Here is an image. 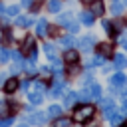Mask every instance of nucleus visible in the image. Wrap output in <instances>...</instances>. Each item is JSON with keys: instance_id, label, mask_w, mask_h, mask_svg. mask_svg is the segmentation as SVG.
Segmentation results:
<instances>
[{"instance_id": "6ab92c4d", "label": "nucleus", "mask_w": 127, "mask_h": 127, "mask_svg": "<svg viewBox=\"0 0 127 127\" xmlns=\"http://www.w3.org/2000/svg\"><path fill=\"white\" fill-rule=\"evenodd\" d=\"M75 101H77V93L67 91V93H65V97H64V105H65V107H71Z\"/></svg>"}, {"instance_id": "f704fd0d", "label": "nucleus", "mask_w": 127, "mask_h": 127, "mask_svg": "<svg viewBox=\"0 0 127 127\" xmlns=\"http://www.w3.org/2000/svg\"><path fill=\"white\" fill-rule=\"evenodd\" d=\"M34 87H36V91H44V89H46V85H44L42 81H34Z\"/></svg>"}, {"instance_id": "c85d7f7f", "label": "nucleus", "mask_w": 127, "mask_h": 127, "mask_svg": "<svg viewBox=\"0 0 127 127\" xmlns=\"http://www.w3.org/2000/svg\"><path fill=\"white\" fill-rule=\"evenodd\" d=\"M109 121H111V125H119V123L123 121V115H121V113H113V115L109 117Z\"/></svg>"}, {"instance_id": "79ce46f5", "label": "nucleus", "mask_w": 127, "mask_h": 127, "mask_svg": "<svg viewBox=\"0 0 127 127\" xmlns=\"http://www.w3.org/2000/svg\"><path fill=\"white\" fill-rule=\"evenodd\" d=\"M18 127H28V123H22V125H18Z\"/></svg>"}, {"instance_id": "e433bc0d", "label": "nucleus", "mask_w": 127, "mask_h": 127, "mask_svg": "<svg viewBox=\"0 0 127 127\" xmlns=\"http://www.w3.org/2000/svg\"><path fill=\"white\" fill-rule=\"evenodd\" d=\"M121 95V101H123V105H127V91H123V93H119Z\"/></svg>"}, {"instance_id": "bb28decb", "label": "nucleus", "mask_w": 127, "mask_h": 127, "mask_svg": "<svg viewBox=\"0 0 127 127\" xmlns=\"http://www.w3.org/2000/svg\"><path fill=\"white\" fill-rule=\"evenodd\" d=\"M18 14H20V8H18V6H8V8H6V16L16 18Z\"/></svg>"}, {"instance_id": "f8f14e48", "label": "nucleus", "mask_w": 127, "mask_h": 127, "mask_svg": "<svg viewBox=\"0 0 127 127\" xmlns=\"http://www.w3.org/2000/svg\"><path fill=\"white\" fill-rule=\"evenodd\" d=\"M113 67H117V69L127 67V58H125L123 54H115V56H113Z\"/></svg>"}, {"instance_id": "37998d69", "label": "nucleus", "mask_w": 127, "mask_h": 127, "mask_svg": "<svg viewBox=\"0 0 127 127\" xmlns=\"http://www.w3.org/2000/svg\"><path fill=\"white\" fill-rule=\"evenodd\" d=\"M2 79H4V75H2V73H0V81H2Z\"/></svg>"}, {"instance_id": "a19ab883", "label": "nucleus", "mask_w": 127, "mask_h": 127, "mask_svg": "<svg viewBox=\"0 0 127 127\" xmlns=\"http://www.w3.org/2000/svg\"><path fill=\"white\" fill-rule=\"evenodd\" d=\"M4 10H6V8H4V4H2V2H0V14H2V12H4Z\"/></svg>"}, {"instance_id": "ddd939ff", "label": "nucleus", "mask_w": 127, "mask_h": 127, "mask_svg": "<svg viewBox=\"0 0 127 127\" xmlns=\"http://www.w3.org/2000/svg\"><path fill=\"white\" fill-rule=\"evenodd\" d=\"M125 83H127V77H125L123 73L111 75V85H113V87H125Z\"/></svg>"}, {"instance_id": "a18cd8bd", "label": "nucleus", "mask_w": 127, "mask_h": 127, "mask_svg": "<svg viewBox=\"0 0 127 127\" xmlns=\"http://www.w3.org/2000/svg\"><path fill=\"white\" fill-rule=\"evenodd\" d=\"M113 2H117V0H113Z\"/></svg>"}, {"instance_id": "a211bd4d", "label": "nucleus", "mask_w": 127, "mask_h": 127, "mask_svg": "<svg viewBox=\"0 0 127 127\" xmlns=\"http://www.w3.org/2000/svg\"><path fill=\"white\" fill-rule=\"evenodd\" d=\"M46 115H48V119H56V117L62 115V107L60 105H50L48 111H46Z\"/></svg>"}, {"instance_id": "a878e982", "label": "nucleus", "mask_w": 127, "mask_h": 127, "mask_svg": "<svg viewBox=\"0 0 127 127\" xmlns=\"http://www.w3.org/2000/svg\"><path fill=\"white\" fill-rule=\"evenodd\" d=\"M77 99H81V101H89V99H91L89 87H83V89H81V93H77Z\"/></svg>"}, {"instance_id": "9b49d317", "label": "nucleus", "mask_w": 127, "mask_h": 127, "mask_svg": "<svg viewBox=\"0 0 127 127\" xmlns=\"http://www.w3.org/2000/svg\"><path fill=\"white\" fill-rule=\"evenodd\" d=\"M79 22H81L83 26H91V24L95 22V16H93L89 10H85V12H81V14H79Z\"/></svg>"}, {"instance_id": "c756f323", "label": "nucleus", "mask_w": 127, "mask_h": 127, "mask_svg": "<svg viewBox=\"0 0 127 127\" xmlns=\"http://www.w3.org/2000/svg\"><path fill=\"white\" fill-rule=\"evenodd\" d=\"M8 58H10V54L6 52V48H0V64H6Z\"/></svg>"}, {"instance_id": "ea45409f", "label": "nucleus", "mask_w": 127, "mask_h": 127, "mask_svg": "<svg viewBox=\"0 0 127 127\" xmlns=\"http://www.w3.org/2000/svg\"><path fill=\"white\" fill-rule=\"evenodd\" d=\"M79 2H83V4H87V6H89V4L93 2V0H79Z\"/></svg>"}, {"instance_id": "58836bf2", "label": "nucleus", "mask_w": 127, "mask_h": 127, "mask_svg": "<svg viewBox=\"0 0 127 127\" xmlns=\"http://www.w3.org/2000/svg\"><path fill=\"white\" fill-rule=\"evenodd\" d=\"M32 4V0H22V6H30Z\"/></svg>"}, {"instance_id": "9d476101", "label": "nucleus", "mask_w": 127, "mask_h": 127, "mask_svg": "<svg viewBox=\"0 0 127 127\" xmlns=\"http://www.w3.org/2000/svg\"><path fill=\"white\" fill-rule=\"evenodd\" d=\"M71 22H73V14H71V12H64V14L58 16V24H60V26H65V28H67Z\"/></svg>"}, {"instance_id": "f03ea898", "label": "nucleus", "mask_w": 127, "mask_h": 127, "mask_svg": "<svg viewBox=\"0 0 127 127\" xmlns=\"http://www.w3.org/2000/svg\"><path fill=\"white\" fill-rule=\"evenodd\" d=\"M81 52H85V54H89V52H93V46H95V38L93 36H83V38H79L77 40V44H75Z\"/></svg>"}, {"instance_id": "7c9ffc66", "label": "nucleus", "mask_w": 127, "mask_h": 127, "mask_svg": "<svg viewBox=\"0 0 127 127\" xmlns=\"http://www.w3.org/2000/svg\"><path fill=\"white\" fill-rule=\"evenodd\" d=\"M77 30H79V24H77V22H71V24L67 26V32H69V34H75Z\"/></svg>"}, {"instance_id": "7ed1b4c3", "label": "nucleus", "mask_w": 127, "mask_h": 127, "mask_svg": "<svg viewBox=\"0 0 127 127\" xmlns=\"http://www.w3.org/2000/svg\"><path fill=\"white\" fill-rule=\"evenodd\" d=\"M46 119H48V115L42 113V111H32V113L28 115V121H30L32 125H42V123H46Z\"/></svg>"}, {"instance_id": "b1692460", "label": "nucleus", "mask_w": 127, "mask_h": 127, "mask_svg": "<svg viewBox=\"0 0 127 127\" xmlns=\"http://www.w3.org/2000/svg\"><path fill=\"white\" fill-rule=\"evenodd\" d=\"M54 127H71V119H67V117H56Z\"/></svg>"}, {"instance_id": "c03bdc74", "label": "nucleus", "mask_w": 127, "mask_h": 127, "mask_svg": "<svg viewBox=\"0 0 127 127\" xmlns=\"http://www.w3.org/2000/svg\"><path fill=\"white\" fill-rule=\"evenodd\" d=\"M125 6H127V0H125Z\"/></svg>"}, {"instance_id": "20e7f679", "label": "nucleus", "mask_w": 127, "mask_h": 127, "mask_svg": "<svg viewBox=\"0 0 127 127\" xmlns=\"http://www.w3.org/2000/svg\"><path fill=\"white\" fill-rule=\"evenodd\" d=\"M101 109H103V117H105V119H109V117L115 113L113 99H101Z\"/></svg>"}, {"instance_id": "2eb2a0df", "label": "nucleus", "mask_w": 127, "mask_h": 127, "mask_svg": "<svg viewBox=\"0 0 127 127\" xmlns=\"http://www.w3.org/2000/svg\"><path fill=\"white\" fill-rule=\"evenodd\" d=\"M28 101H30L32 105H40V103L44 101L42 91H30V93H28Z\"/></svg>"}, {"instance_id": "4be33fe9", "label": "nucleus", "mask_w": 127, "mask_h": 127, "mask_svg": "<svg viewBox=\"0 0 127 127\" xmlns=\"http://www.w3.org/2000/svg\"><path fill=\"white\" fill-rule=\"evenodd\" d=\"M44 52L50 60H56V46L54 44H44Z\"/></svg>"}, {"instance_id": "0eeeda50", "label": "nucleus", "mask_w": 127, "mask_h": 127, "mask_svg": "<svg viewBox=\"0 0 127 127\" xmlns=\"http://www.w3.org/2000/svg\"><path fill=\"white\" fill-rule=\"evenodd\" d=\"M34 24V16L30 14V16H16V26H20V28H28V26H32Z\"/></svg>"}, {"instance_id": "473e14b6", "label": "nucleus", "mask_w": 127, "mask_h": 127, "mask_svg": "<svg viewBox=\"0 0 127 127\" xmlns=\"http://www.w3.org/2000/svg\"><path fill=\"white\" fill-rule=\"evenodd\" d=\"M12 123H14V119H12V117H4V119L0 121V127H10Z\"/></svg>"}, {"instance_id": "4468645a", "label": "nucleus", "mask_w": 127, "mask_h": 127, "mask_svg": "<svg viewBox=\"0 0 127 127\" xmlns=\"http://www.w3.org/2000/svg\"><path fill=\"white\" fill-rule=\"evenodd\" d=\"M60 44H62L64 48H67V50H69V48H73L77 42H75L73 34H67V36H62V38H60Z\"/></svg>"}, {"instance_id": "2f4dec72", "label": "nucleus", "mask_w": 127, "mask_h": 127, "mask_svg": "<svg viewBox=\"0 0 127 127\" xmlns=\"http://www.w3.org/2000/svg\"><path fill=\"white\" fill-rule=\"evenodd\" d=\"M24 67H26V71H28V73H34V71H36V65H34V62H30V60L26 62V65H24Z\"/></svg>"}, {"instance_id": "f3484780", "label": "nucleus", "mask_w": 127, "mask_h": 127, "mask_svg": "<svg viewBox=\"0 0 127 127\" xmlns=\"http://www.w3.org/2000/svg\"><path fill=\"white\" fill-rule=\"evenodd\" d=\"M16 87H18V79H16V77H12V79H6V81H4V91H6V93H14V91H16Z\"/></svg>"}, {"instance_id": "423d86ee", "label": "nucleus", "mask_w": 127, "mask_h": 127, "mask_svg": "<svg viewBox=\"0 0 127 127\" xmlns=\"http://www.w3.org/2000/svg\"><path fill=\"white\" fill-rule=\"evenodd\" d=\"M64 62H65V64H77V62H79V54L69 48V50L64 52Z\"/></svg>"}, {"instance_id": "6e6552de", "label": "nucleus", "mask_w": 127, "mask_h": 127, "mask_svg": "<svg viewBox=\"0 0 127 127\" xmlns=\"http://www.w3.org/2000/svg\"><path fill=\"white\" fill-rule=\"evenodd\" d=\"M48 28H50V24H48V20H38V24H36V36H40V38H44L46 34H48Z\"/></svg>"}, {"instance_id": "cd10ccee", "label": "nucleus", "mask_w": 127, "mask_h": 127, "mask_svg": "<svg viewBox=\"0 0 127 127\" xmlns=\"http://www.w3.org/2000/svg\"><path fill=\"white\" fill-rule=\"evenodd\" d=\"M99 54H101L103 58H107V56L111 54V46H109V44H99Z\"/></svg>"}, {"instance_id": "393cba45", "label": "nucleus", "mask_w": 127, "mask_h": 127, "mask_svg": "<svg viewBox=\"0 0 127 127\" xmlns=\"http://www.w3.org/2000/svg\"><path fill=\"white\" fill-rule=\"evenodd\" d=\"M121 12H123V4L117 0V2H113V6H111V14L113 16H121Z\"/></svg>"}, {"instance_id": "1a4fd4ad", "label": "nucleus", "mask_w": 127, "mask_h": 127, "mask_svg": "<svg viewBox=\"0 0 127 127\" xmlns=\"http://www.w3.org/2000/svg\"><path fill=\"white\" fill-rule=\"evenodd\" d=\"M34 50H36V42H34V38H32V36H26L24 42H22V52L30 54V52H34Z\"/></svg>"}, {"instance_id": "c9c22d12", "label": "nucleus", "mask_w": 127, "mask_h": 127, "mask_svg": "<svg viewBox=\"0 0 127 127\" xmlns=\"http://www.w3.org/2000/svg\"><path fill=\"white\" fill-rule=\"evenodd\" d=\"M91 83H93V77H91V75H85V77H83V85L87 87V85H91Z\"/></svg>"}, {"instance_id": "5701e85b", "label": "nucleus", "mask_w": 127, "mask_h": 127, "mask_svg": "<svg viewBox=\"0 0 127 127\" xmlns=\"http://www.w3.org/2000/svg\"><path fill=\"white\" fill-rule=\"evenodd\" d=\"M87 87H89V93H91L93 99H99V97H101V87H99L97 83H91V85H87Z\"/></svg>"}, {"instance_id": "aec40b11", "label": "nucleus", "mask_w": 127, "mask_h": 127, "mask_svg": "<svg viewBox=\"0 0 127 127\" xmlns=\"http://www.w3.org/2000/svg\"><path fill=\"white\" fill-rule=\"evenodd\" d=\"M60 10H62V0H50V2H48V12L58 14Z\"/></svg>"}, {"instance_id": "f257e3e1", "label": "nucleus", "mask_w": 127, "mask_h": 127, "mask_svg": "<svg viewBox=\"0 0 127 127\" xmlns=\"http://www.w3.org/2000/svg\"><path fill=\"white\" fill-rule=\"evenodd\" d=\"M93 113H95L93 105H89V103L79 105V107L73 111V121H77V123H85V121H89V119L93 117Z\"/></svg>"}, {"instance_id": "dca6fc26", "label": "nucleus", "mask_w": 127, "mask_h": 127, "mask_svg": "<svg viewBox=\"0 0 127 127\" xmlns=\"http://www.w3.org/2000/svg\"><path fill=\"white\" fill-rule=\"evenodd\" d=\"M101 28H103L111 38H115V36H117V30H115V26H113L109 20H101Z\"/></svg>"}, {"instance_id": "72a5a7b5", "label": "nucleus", "mask_w": 127, "mask_h": 127, "mask_svg": "<svg viewBox=\"0 0 127 127\" xmlns=\"http://www.w3.org/2000/svg\"><path fill=\"white\" fill-rule=\"evenodd\" d=\"M10 56H12V58H14V62H22V54H20V52H18V50H14V52H12V54H10Z\"/></svg>"}, {"instance_id": "39448f33", "label": "nucleus", "mask_w": 127, "mask_h": 127, "mask_svg": "<svg viewBox=\"0 0 127 127\" xmlns=\"http://www.w3.org/2000/svg\"><path fill=\"white\" fill-rule=\"evenodd\" d=\"M89 12L93 16H103L105 14V6H103V0H93L89 4Z\"/></svg>"}, {"instance_id": "49530a36", "label": "nucleus", "mask_w": 127, "mask_h": 127, "mask_svg": "<svg viewBox=\"0 0 127 127\" xmlns=\"http://www.w3.org/2000/svg\"><path fill=\"white\" fill-rule=\"evenodd\" d=\"M125 127H127V125H125Z\"/></svg>"}, {"instance_id": "4c0bfd02", "label": "nucleus", "mask_w": 127, "mask_h": 127, "mask_svg": "<svg viewBox=\"0 0 127 127\" xmlns=\"http://www.w3.org/2000/svg\"><path fill=\"white\" fill-rule=\"evenodd\" d=\"M121 46H123V48L127 50V38H121Z\"/></svg>"}, {"instance_id": "412c9836", "label": "nucleus", "mask_w": 127, "mask_h": 127, "mask_svg": "<svg viewBox=\"0 0 127 127\" xmlns=\"http://www.w3.org/2000/svg\"><path fill=\"white\" fill-rule=\"evenodd\" d=\"M12 111V103H6V101H0V117H8Z\"/></svg>"}]
</instances>
